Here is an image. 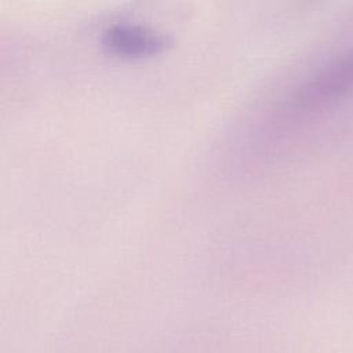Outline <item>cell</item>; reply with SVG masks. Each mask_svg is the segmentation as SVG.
Segmentation results:
<instances>
[{"label": "cell", "mask_w": 353, "mask_h": 353, "mask_svg": "<svg viewBox=\"0 0 353 353\" xmlns=\"http://www.w3.org/2000/svg\"><path fill=\"white\" fill-rule=\"evenodd\" d=\"M353 94V46L314 70L281 103L285 119L301 117L331 106Z\"/></svg>", "instance_id": "1"}, {"label": "cell", "mask_w": 353, "mask_h": 353, "mask_svg": "<svg viewBox=\"0 0 353 353\" xmlns=\"http://www.w3.org/2000/svg\"><path fill=\"white\" fill-rule=\"evenodd\" d=\"M101 44L117 58L142 59L161 52L168 44V39L148 25L116 21L102 30Z\"/></svg>", "instance_id": "2"}]
</instances>
